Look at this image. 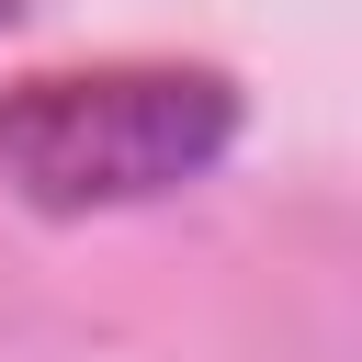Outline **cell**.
<instances>
[{"label":"cell","instance_id":"6da1fadb","mask_svg":"<svg viewBox=\"0 0 362 362\" xmlns=\"http://www.w3.org/2000/svg\"><path fill=\"white\" fill-rule=\"evenodd\" d=\"M249 102L226 68L181 57H102V68H34L0 79V192L34 215H113L204 181L238 147Z\"/></svg>","mask_w":362,"mask_h":362}]
</instances>
